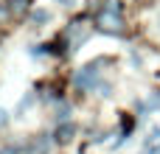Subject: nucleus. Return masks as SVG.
I'll return each mask as SVG.
<instances>
[{
    "mask_svg": "<svg viewBox=\"0 0 160 154\" xmlns=\"http://www.w3.org/2000/svg\"><path fill=\"white\" fill-rule=\"evenodd\" d=\"M96 25L107 34H124V20H121V3L118 0H110L107 8L98 11L96 17Z\"/></svg>",
    "mask_w": 160,
    "mask_h": 154,
    "instance_id": "obj_1",
    "label": "nucleus"
},
{
    "mask_svg": "<svg viewBox=\"0 0 160 154\" xmlns=\"http://www.w3.org/2000/svg\"><path fill=\"white\" fill-rule=\"evenodd\" d=\"M98 65L101 62H90V65H84L79 73H76V87H82V90H87V87H93L96 81H98Z\"/></svg>",
    "mask_w": 160,
    "mask_h": 154,
    "instance_id": "obj_2",
    "label": "nucleus"
},
{
    "mask_svg": "<svg viewBox=\"0 0 160 154\" xmlns=\"http://www.w3.org/2000/svg\"><path fill=\"white\" fill-rule=\"evenodd\" d=\"M65 36L70 39V45H82V42L87 39V28H84V22H82V20H73V22L68 25Z\"/></svg>",
    "mask_w": 160,
    "mask_h": 154,
    "instance_id": "obj_3",
    "label": "nucleus"
},
{
    "mask_svg": "<svg viewBox=\"0 0 160 154\" xmlns=\"http://www.w3.org/2000/svg\"><path fill=\"white\" fill-rule=\"evenodd\" d=\"M25 11V0H0V14H14L20 17Z\"/></svg>",
    "mask_w": 160,
    "mask_h": 154,
    "instance_id": "obj_4",
    "label": "nucleus"
},
{
    "mask_svg": "<svg viewBox=\"0 0 160 154\" xmlns=\"http://www.w3.org/2000/svg\"><path fill=\"white\" fill-rule=\"evenodd\" d=\"M73 135H76V126H73V123H68V121H65V123H59V126H56V140H59V143H70V140H73Z\"/></svg>",
    "mask_w": 160,
    "mask_h": 154,
    "instance_id": "obj_5",
    "label": "nucleus"
},
{
    "mask_svg": "<svg viewBox=\"0 0 160 154\" xmlns=\"http://www.w3.org/2000/svg\"><path fill=\"white\" fill-rule=\"evenodd\" d=\"M31 17H34V22H48V20H51V14H48L45 8H39V11H34Z\"/></svg>",
    "mask_w": 160,
    "mask_h": 154,
    "instance_id": "obj_6",
    "label": "nucleus"
},
{
    "mask_svg": "<svg viewBox=\"0 0 160 154\" xmlns=\"http://www.w3.org/2000/svg\"><path fill=\"white\" fill-rule=\"evenodd\" d=\"M6 123H8V112H6V109H0V126H6Z\"/></svg>",
    "mask_w": 160,
    "mask_h": 154,
    "instance_id": "obj_7",
    "label": "nucleus"
},
{
    "mask_svg": "<svg viewBox=\"0 0 160 154\" xmlns=\"http://www.w3.org/2000/svg\"><path fill=\"white\" fill-rule=\"evenodd\" d=\"M59 3H62V6H73V0H59Z\"/></svg>",
    "mask_w": 160,
    "mask_h": 154,
    "instance_id": "obj_8",
    "label": "nucleus"
},
{
    "mask_svg": "<svg viewBox=\"0 0 160 154\" xmlns=\"http://www.w3.org/2000/svg\"><path fill=\"white\" fill-rule=\"evenodd\" d=\"M149 154H160V146H155V149H152V152H149Z\"/></svg>",
    "mask_w": 160,
    "mask_h": 154,
    "instance_id": "obj_9",
    "label": "nucleus"
}]
</instances>
